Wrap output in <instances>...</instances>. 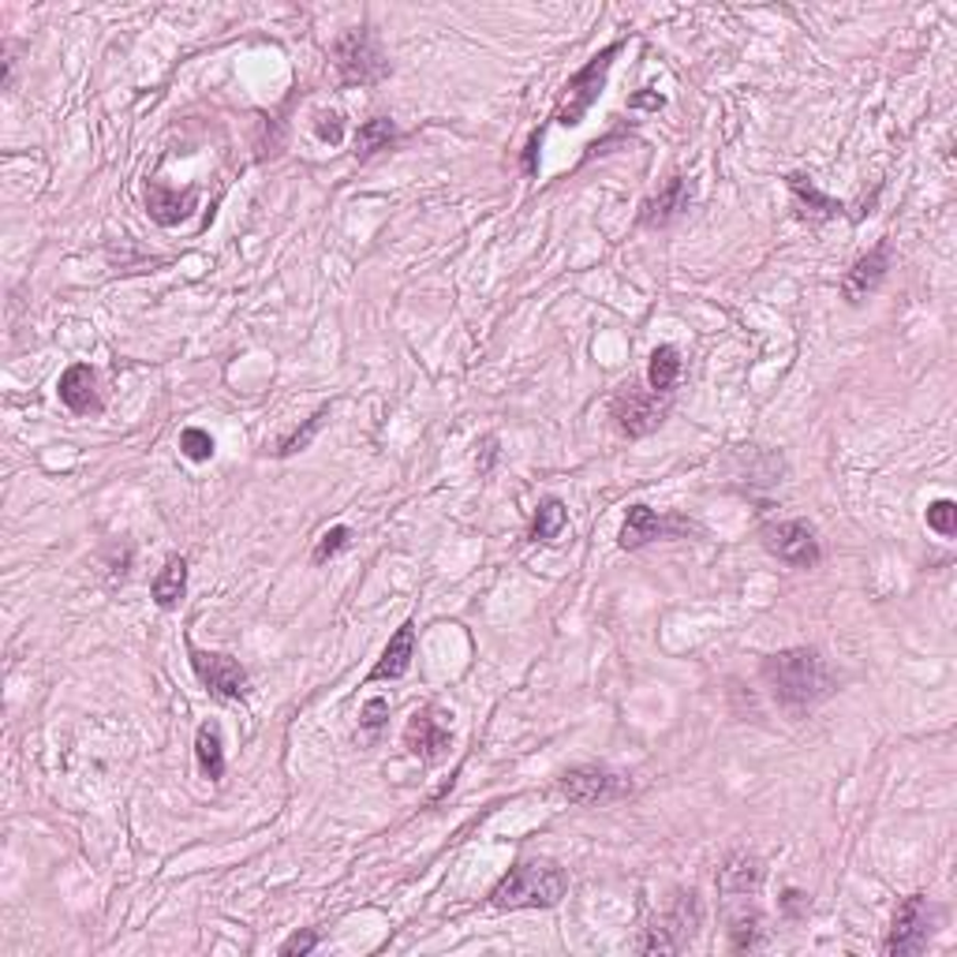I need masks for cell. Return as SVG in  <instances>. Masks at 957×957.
I'll use <instances>...</instances> for the list:
<instances>
[{"mask_svg":"<svg viewBox=\"0 0 957 957\" xmlns=\"http://www.w3.org/2000/svg\"><path fill=\"white\" fill-rule=\"evenodd\" d=\"M764 681L786 711H808L835 692V674L816 647H789L764 658Z\"/></svg>","mask_w":957,"mask_h":957,"instance_id":"cell-1","label":"cell"},{"mask_svg":"<svg viewBox=\"0 0 957 957\" xmlns=\"http://www.w3.org/2000/svg\"><path fill=\"white\" fill-rule=\"evenodd\" d=\"M565 890L569 876L550 860H520L509 868V876L490 890L494 909H554Z\"/></svg>","mask_w":957,"mask_h":957,"instance_id":"cell-2","label":"cell"},{"mask_svg":"<svg viewBox=\"0 0 957 957\" xmlns=\"http://www.w3.org/2000/svg\"><path fill=\"white\" fill-rule=\"evenodd\" d=\"M621 49H625V41H614V46H606L602 53H595L580 71H572L569 82H565L561 94H558V106H554V120H558L561 128H576V123H584V117H588L591 106L599 101L602 87H606V76H610V68H614V57L621 53Z\"/></svg>","mask_w":957,"mask_h":957,"instance_id":"cell-3","label":"cell"},{"mask_svg":"<svg viewBox=\"0 0 957 957\" xmlns=\"http://www.w3.org/2000/svg\"><path fill=\"white\" fill-rule=\"evenodd\" d=\"M333 64L341 71V82L348 87H370V82L386 79V57L378 49V41L370 38V30H345L341 38L333 41Z\"/></svg>","mask_w":957,"mask_h":957,"instance_id":"cell-4","label":"cell"},{"mask_svg":"<svg viewBox=\"0 0 957 957\" xmlns=\"http://www.w3.org/2000/svg\"><path fill=\"white\" fill-rule=\"evenodd\" d=\"M935 928V905L924 898V894H909L901 898V905L894 909V924H890V935L883 943V950L890 957H909V954H920L928 946V935Z\"/></svg>","mask_w":957,"mask_h":957,"instance_id":"cell-5","label":"cell"},{"mask_svg":"<svg viewBox=\"0 0 957 957\" xmlns=\"http://www.w3.org/2000/svg\"><path fill=\"white\" fill-rule=\"evenodd\" d=\"M558 794L569 797L572 805L595 808V805H610V800H621L632 794V781L625 775H614L606 767H572L558 778Z\"/></svg>","mask_w":957,"mask_h":957,"instance_id":"cell-6","label":"cell"},{"mask_svg":"<svg viewBox=\"0 0 957 957\" xmlns=\"http://www.w3.org/2000/svg\"><path fill=\"white\" fill-rule=\"evenodd\" d=\"M696 928H699V901H696V890H688L677 898L670 917L658 920L655 928H647L644 939L636 943V950L640 954H677L692 943Z\"/></svg>","mask_w":957,"mask_h":957,"instance_id":"cell-7","label":"cell"},{"mask_svg":"<svg viewBox=\"0 0 957 957\" xmlns=\"http://www.w3.org/2000/svg\"><path fill=\"white\" fill-rule=\"evenodd\" d=\"M764 547L775 554L789 569H816L823 561V547L816 539V528L805 520H781L764 528Z\"/></svg>","mask_w":957,"mask_h":957,"instance_id":"cell-8","label":"cell"},{"mask_svg":"<svg viewBox=\"0 0 957 957\" xmlns=\"http://www.w3.org/2000/svg\"><path fill=\"white\" fill-rule=\"evenodd\" d=\"M666 411H670V397L640 393V389H632V386H625L621 393L610 400V416L617 419L621 435H629V438H647L651 430H658Z\"/></svg>","mask_w":957,"mask_h":957,"instance_id":"cell-9","label":"cell"},{"mask_svg":"<svg viewBox=\"0 0 957 957\" xmlns=\"http://www.w3.org/2000/svg\"><path fill=\"white\" fill-rule=\"evenodd\" d=\"M696 531L692 520L685 517H670V512H658V509H647V506H632L629 517L621 524V550H640L647 542H658V539H681V535Z\"/></svg>","mask_w":957,"mask_h":957,"instance_id":"cell-10","label":"cell"},{"mask_svg":"<svg viewBox=\"0 0 957 957\" xmlns=\"http://www.w3.org/2000/svg\"><path fill=\"white\" fill-rule=\"evenodd\" d=\"M191 670L199 674L206 692H213L218 699H243L247 696V670L229 655L191 651Z\"/></svg>","mask_w":957,"mask_h":957,"instance_id":"cell-11","label":"cell"},{"mask_svg":"<svg viewBox=\"0 0 957 957\" xmlns=\"http://www.w3.org/2000/svg\"><path fill=\"white\" fill-rule=\"evenodd\" d=\"M405 748L419 759V764H438V759L452 748L449 726L441 722V715L435 711V707H423V711H416L408 718Z\"/></svg>","mask_w":957,"mask_h":957,"instance_id":"cell-12","label":"cell"},{"mask_svg":"<svg viewBox=\"0 0 957 957\" xmlns=\"http://www.w3.org/2000/svg\"><path fill=\"white\" fill-rule=\"evenodd\" d=\"M688 206H692V180L670 177L662 183V191L651 195V199L640 206V225L644 229H666V225H674L681 213H688Z\"/></svg>","mask_w":957,"mask_h":957,"instance_id":"cell-13","label":"cell"},{"mask_svg":"<svg viewBox=\"0 0 957 957\" xmlns=\"http://www.w3.org/2000/svg\"><path fill=\"white\" fill-rule=\"evenodd\" d=\"M887 270H890V243L883 240L853 262V270L846 273V281H841V296H846L849 303H864L883 285Z\"/></svg>","mask_w":957,"mask_h":957,"instance_id":"cell-14","label":"cell"},{"mask_svg":"<svg viewBox=\"0 0 957 957\" xmlns=\"http://www.w3.org/2000/svg\"><path fill=\"white\" fill-rule=\"evenodd\" d=\"M411 658H416V625L405 621L393 636H389L386 651L375 666H370L367 681H397V677L408 674Z\"/></svg>","mask_w":957,"mask_h":957,"instance_id":"cell-15","label":"cell"},{"mask_svg":"<svg viewBox=\"0 0 957 957\" xmlns=\"http://www.w3.org/2000/svg\"><path fill=\"white\" fill-rule=\"evenodd\" d=\"M57 393L60 400L76 411V416H90V411H101V397H98V378L94 370H90L87 363H71L64 375H60L57 382Z\"/></svg>","mask_w":957,"mask_h":957,"instance_id":"cell-16","label":"cell"},{"mask_svg":"<svg viewBox=\"0 0 957 957\" xmlns=\"http://www.w3.org/2000/svg\"><path fill=\"white\" fill-rule=\"evenodd\" d=\"M764 871H759V860L748 857V853H734L722 868H718V890L726 894L729 901L734 898H752Z\"/></svg>","mask_w":957,"mask_h":957,"instance_id":"cell-17","label":"cell"},{"mask_svg":"<svg viewBox=\"0 0 957 957\" xmlns=\"http://www.w3.org/2000/svg\"><path fill=\"white\" fill-rule=\"evenodd\" d=\"M195 191H172L165 183H147V213L158 225H180L191 213Z\"/></svg>","mask_w":957,"mask_h":957,"instance_id":"cell-18","label":"cell"},{"mask_svg":"<svg viewBox=\"0 0 957 957\" xmlns=\"http://www.w3.org/2000/svg\"><path fill=\"white\" fill-rule=\"evenodd\" d=\"M183 591H188V561L172 554V558L165 561V569L153 576L150 595H153V602H158L161 610H177L180 599H183Z\"/></svg>","mask_w":957,"mask_h":957,"instance_id":"cell-19","label":"cell"},{"mask_svg":"<svg viewBox=\"0 0 957 957\" xmlns=\"http://www.w3.org/2000/svg\"><path fill=\"white\" fill-rule=\"evenodd\" d=\"M786 183H789V191H794V199L805 206V210H800V218L830 221V218H838V213H841V202H835L830 195H823L816 183H811L808 177H800V172H794Z\"/></svg>","mask_w":957,"mask_h":957,"instance_id":"cell-20","label":"cell"},{"mask_svg":"<svg viewBox=\"0 0 957 957\" xmlns=\"http://www.w3.org/2000/svg\"><path fill=\"white\" fill-rule=\"evenodd\" d=\"M677 378H681V352L674 345H658L647 359V386H651V393L670 397Z\"/></svg>","mask_w":957,"mask_h":957,"instance_id":"cell-21","label":"cell"},{"mask_svg":"<svg viewBox=\"0 0 957 957\" xmlns=\"http://www.w3.org/2000/svg\"><path fill=\"white\" fill-rule=\"evenodd\" d=\"M195 759H199V770L210 781H221L225 775V748H221V734L218 726L206 722L199 729V737H195Z\"/></svg>","mask_w":957,"mask_h":957,"instance_id":"cell-22","label":"cell"},{"mask_svg":"<svg viewBox=\"0 0 957 957\" xmlns=\"http://www.w3.org/2000/svg\"><path fill=\"white\" fill-rule=\"evenodd\" d=\"M569 524V509H565L561 498H542L539 509H535L531 520V542H554Z\"/></svg>","mask_w":957,"mask_h":957,"instance_id":"cell-23","label":"cell"},{"mask_svg":"<svg viewBox=\"0 0 957 957\" xmlns=\"http://www.w3.org/2000/svg\"><path fill=\"white\" fill-rule=\"evenodd\" d=\"M397 139V128L389 117H375L367 123H359L356 131V158H375L378 150H389V142Z\"/></svg>","mask_w":957,"mask_h":957,"instance_id":"cell-24","label":"cell"},{"mask_svg":"<svg viewBox=\"0 0 957 957\" xmlns=\"http://www.w3.org/2000/svg\"><path fill=\"white\" fill-rule=\"evenodd\" d=\"M729 946H734V950H756L759 946V913L756 909L734 913V920H729Z\"/></svg>","mask_w":957,"mask_h":957,"instance_id":"cell-25","label":"cell"},{"mask_svg":"<svg viewBox=\"0 0 957 957\" xmlns=\"http://www.w3.org/2000/svg\"><path fill=\"white\" fill-rule=\"evenodd\" d=\"M326 416H329V408H318L315 416L303 423V430H296V435L281 438V446H277V457H292V452H303L307 446H311V438L318 435V427H322Z\"/></svg>","mask_w":957,"mask_h":957,"instance_id":"cell-26","label":"cell"},{"mask_svg":"<svg viewBox=\"0 0 957 957\" xmlns=\"http://www.w3.org/2000/svg\"><path fill=\"white\" fill-rule=\"evenodd\" d=\"M928 528L935 535H943V539H950V535L957 531V506L950 498H939L928 506Z\"/></svg>","mask_w":957,"mask_h":957,"instance_id":"cell-27","label":"cell"},{"mask_svg":"<svg viewBox=\"0 0 957 957\" xmlns=\"http://www.w3.org/2000/svg\"><path fill=\"white\" fill-rule=\"evenodd\" d=\"M180 452L188 460H195V465H202V460L213 457V438L206 435V430H199V427H188L180 435Z\"/></svg>","mask_w":957,"mask_h":957,"instance_id":"cell-28","label":"cell"},{"mask_svg":"<svg viewBox=\"0 0 957 957\" xmlns=\"http://www.w3.org/2000/svg\"><path fill=\"white\" fill-rule=\"evenodd\" d=\"M348 542H352V531L345 528V524H337V528H329L322 539H318V547H315V565H326L329 558H337V554H341Z\"/></svg>","mask_w":957,"mask_h":957,"instance_id":"cell-29","label":"cell"},{"mask_svg":"<svg viewBox=\"0 0 957 957\" xmlns=\"http://www.w3.org/2000/svg\"><path fill=\"white\" fill-rule=\"evenodd\" d=\"M315 136L329 142V147H337L345 136V123H341V112H318L315 117Z\"/></svg>","mask_w":957,"mask_h":957,"instance_id":"cell-30","label":"cell"},{"mask_svg":"<svg viewBox=\"0 0 957 957\" xmlns=\"http://www.w3.org/2000/svg\"><path fill=\"white\" fill-rule=\"evenodd\" d=\"M386 718H389V704L382 696H375V699H367L363 704V715H359V726L367 729V734H378V729L386 726Z\"/></svg>","mask_w":957,"mask_h":957,"instance_id":"cell-31","label":"cell"},{"mask_svg":"<svg viewBox=\"0 0 957 957\" xmlns=\"http://www.w3.org/2000/svg\"><path fill=\"white\" fill-rule=\"evenodd\" d=\"M318 946V931H296L292 939L281 943V954L285 957H296V954H311Z\"/></svg>","mask_w":957,"mask_h":957,"instance_id":"cell-32","label":"cell"},{"mask_svg":"<svg viewBox=\"0 0 957 957\" xmlns=\"http://www.w3.org/2000/svg\"><path fill=\"white\" fill-rule=\"evenodd\" d=\"M539 147H542V136L535 131V136L528 139V150H524V172H528V177L539 172Z\"/></svg>","mask_w":957,"mask_h":957,"instance_id":"cell-33","label":"cell"},{"mask_svg":"<svg viewBox=\"0 0 957 957\" xmlns=\"http://www.w3.org/2000/svg\"><path fill=\"white\" fill-rule=\"evenodd\" d=\"M781 913H786V917H800V913H808V898L800 890H786V898H781Z\"/></svg>","mask_w":957,"mask_h":957,"instance_id":"cell-34","label":"cell"},{"mask_svg":"<svg viewBox=\"0 0 957 957\" xmlns=\"http://www.w3.org/2000/svg\"><path fill=\"white\" fill-rule=\"evenodd\" d=\"M629 106L632 109H662V94H632Z\"/></svg>","mask_w":957,"mask_h":957,"instance_id":"cell-35","label":"cell"}]
</instances>
